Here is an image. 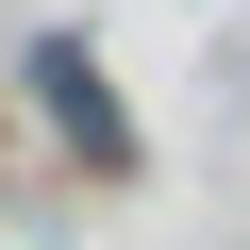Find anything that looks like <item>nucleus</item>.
I'll list each match as a JSON object with an SVG mask.
<instances>
[{
    "label": "nucleus",
    "instance_id": "f257e3e1",
    "mask_svg": "<svg viewBox=\"0 0 250 250\" xmlns=\"http://www.w3.org/2000/svg\"><path fill=\"white\" fill-rule=\"evenodd\" d=\"M34 83H50V117H67V134L117 167V117H100V83H83V50H34Z\"/></svg>",
    "mask_w": 250,
    "mask_h": 250
}]
</instances>
